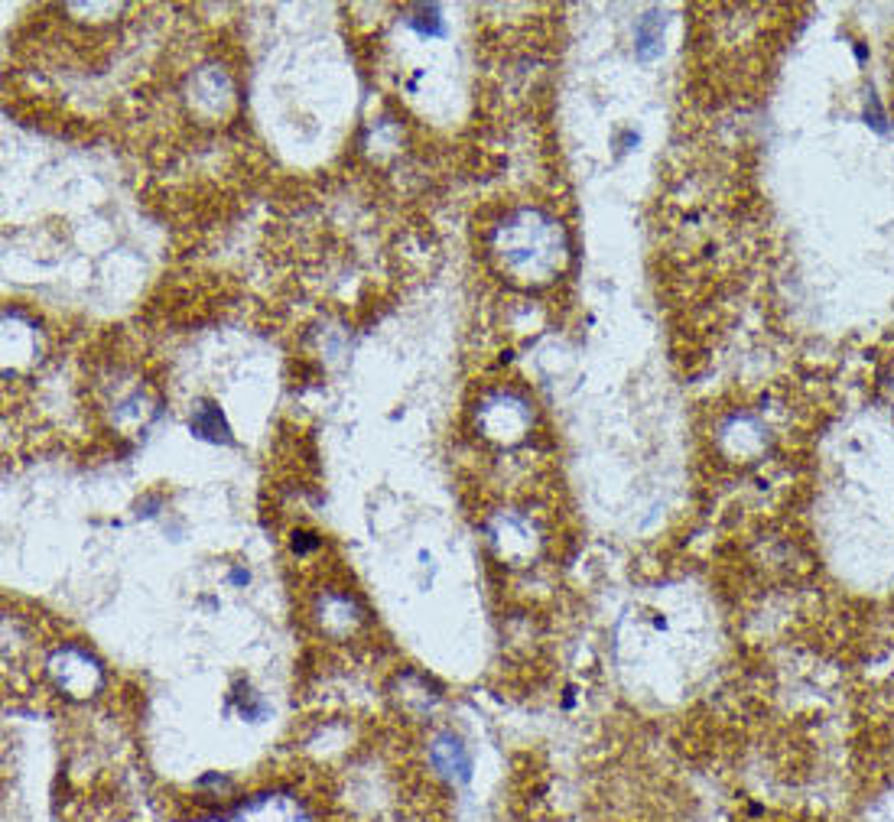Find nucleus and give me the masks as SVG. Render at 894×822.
<instances>
[{
	"label": "nucleus",
	"mask_w": 894,
	"mask_h": 822,
	"mask_svg": "<svg viewBox=\"0 0 894 822\" xmlns=\"http://www.w3.org/2000/svg\"><path fill=\"white\" fill-rule=\"evenodd\" d=\"M410 26L417 30L420 36H443L446 26H443V17H439L436 7H420L417 17H410Z\"/></svg>",
	"instance_id": "obj_3"
},
{
	"label": "nucleus",
	"mask_w": 894,
	"mask_h": 822,
	"mask_svg": "<svg viewBox=\"0 0 894 822\" xmlns=\"http://www.w3.org/2000/svg\"><path fill=\"white\" fill-rule=\"evenodd\" d=\"M891 101H894V69H891Z\"/></svg>",
	"instance_id": "obj_4"
},
{
	"label": "nucleus",
	"mask_w": 894,
	"mask_h": 822,
	"mask_svg": "<svg viewBox=\"0 0 894 822\" xmlns=\"http://www.w3.org/2000/svg\"><path fill=\"white\" fill-rule=\"evenodd\" d=\"M192 433L202 439H212V442H218V439L228 442V426L222 420V410H218L215 403H202L196 416H192Z\"/></svg>",
	"instance_id": "obj_1"
},
{
	"label": "nucleus",
	"mask_w": 894,
	"mask_h": 822,
	"mask_svg": "<svg viewBox=\"0 0 894 822\" xmlns=\"http://www.w3.org/2000/svg\"><path fill=\"white\" fill-rule=\"evenodd\" d=\"M439 754H446V761H436L439 767H443L446 774H459L462 780L469 777V754H465V748L459 745L456 738H443L439 745L433 748Z\"/></svg>",
	"instance_id": "obj_2"
}]
</instances>
